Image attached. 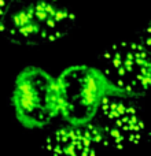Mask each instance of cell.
I'll list each match as a JSON object with an SVG mask.
<instances>
[{"mask_svg": "<svg viewBox=\"0 0 151 156\" xmlns=\"http://www.w3.org/2000/svg\"><path fill=\"white\" fill-rule=\"evenodd\" d=\"M76 23L62 0H13L0 19V34L19 45H40L66 37Z\"/></svg>", "mask_w": 151, "mask_h": 156, "instance_id": "6da1fadb", "label": "cell"}, {"mask_svg": "<svg viewBox=\"0 0 151 156\" xmlns=\"http://www.w3.org/2000/svg\"><path fill=\"white\" fill-rule=\"evenodd\" d=\"M10 100L17 119L26 129H44L62 119L63 104L58 77L37 66H28L17 76Z\"/></svg>", "mask_w": 151, "mask_h": 156, "instance_id": "7a4b0ae2", "label": "cell"}, {"mask_svg": "<svg viewBox=\"0 0 151 156\" xmlns=\"http://www.w3.org/2000/svg\"><path fill=\"white\" fill-rule=\"evenodd\" d=\"M58 81L63 104L62 121L66 123H89L107 96L127 94L113 85L99 67L92 66H70L58 76Z\"/></svg>", "mask_w": 151, "mask_h": 156, "instance_id": "3957f363", "label": "cell"}, {"mask_svg": "<svg viewBox=\"0 0 151 156\" xmlns=\"http://www.w3.org/2000/svg\"><path fill=\"white\" fill-rule=\"evenodd\" d=\"M98 63L110 82L128 96H143L151 89V52L139 40L109 45Z\"/></svg>", "mask_w": 151, "mask_h": 156, "instance_id": "277c9868", "label": "cell"}, {"mask_svg": "<svg viewBox=\"0 0 151 156\" xmlns=\"http://www.w3.org/2000/svg\"><path fill=\"white\" fill-rule=\"evenodd\" d=\"M133 97L116 93L100 104L94 123L102 137L103 148L124 149L138 145L146 138L147 125Z\"/></svg>", "mask_w": 151, "mask_h": 156, "instance_id": "5b68a950", "label": "cell"}, {"mask_svg": "<svg viewBox=\"0 0 151 156\" xmlns=\"http://www.w3.org/2000/svg\"><path fill=\"white\" fill-rule=\"evenodd\" d=\"M43 149L48 156H98L103 144L94 122L66 123L47 136Z\"/></svg>", "mask_w": 151, "mask_h": 156, "instance_id": "8992f818", "label": "cell"}, {"mask_svg": "<svg viewBox=\"0 0 151 156\" xmlns=\"http://www.w3.org/2000/svg\"><path fill=\"white\" fill-rule=\"evenodd\" d=\"M138 40L151 52V21H149L138 32Z\"/></svg>", "mask_w": 151, "mask_h": 156, "instance_id": "52a82bcc", "label": "cell"}, {"mask_svg": "<svg viewBox=\"0 0 151 156\" xmlns=\"http://www.w3.org/2000/svg\"><path fill=\"white\" fill-rule=\"evenodd\" d=\"M11 2H13V0H0V19L4 16L6 11H7L8 7H10Z\"/></svg>", "mask_w": 151, "mask_h": 156, "instance_id": "ba28073f", "label": "cell"}]
</instances>
